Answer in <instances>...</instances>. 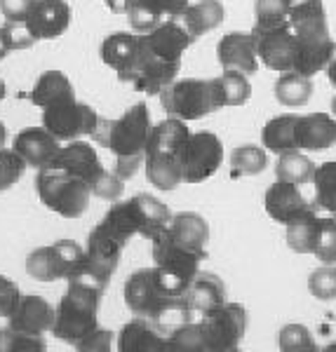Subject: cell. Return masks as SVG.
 <instances>
[{
    "instance_id": "obj_37",
    "label": "cell",
    "mask_w": 336,
    "mask_h": 352,
    "mask_svg": "<svg viewBox=\"0 0 336 352\" xmlns=\"http://www.w3.org/2000/svg\"><path fill=\"white\" fill-rule=\"evenodd\" d=\"M125 14H127L129 26H132L136 33L153 31V28L158 24H162V19H165V12L158 0H129L127 8H125Z\"/></svg>"
},
{
    "instance_id": "obj_48",
    "label": "cell",
    "mask_w": 336,
    "mask_h": 352,
    "mask_svg": "<svg viewBox=\"0 0 336 352\" xmlns=\"http://www.w3.org/2000/svg\"><path fill=\"white\" fill-rule=\"evenodd\" d=\"M111 345H113V331L96 327L94 331H90L87 336H85L81 343L73 345V348L81 352H106V350H111Z\"/></svg>"
},
{
    "instance_id": "obj_19",
    "label": "cell",
    "mask_w": 336,
    "mask_h": 352,
    "mask_svg": "<svg viewBox=\"0 0 336 352\" xmlns=\"http://www.w3.org/2000/svg\"><path fill=\"white\" fill-rule=\"evenodd\" d=\"M216 59L224 71H240L252 76L259 68V52H256L254 33L233 31L226 33L216 45Z\"/></svg>"
},
{
    "instance_id": "obj_24",
    "label": "cell",
    "mask_w": 336,
    "mask_h": 352,
    "mask_svg": "<svg viewBox=\"0 0 336 352\" xmlns=\"http://www.w3.org/2000/svg\"><path fill=\"white\" fill-rule=\"evenodd\" d=\"M120 352H162L169 350L167 336L148 317H134L118 333Z\"/></svg>"
},
{
    "instance_id": "obj_33",
    "label": "cell",
    "mask_w": 336,
    "mask_h": 352,
    "mask_svg": "<svg viewBox=\"0 0 336 352\" xmlns=\"http://www.w3.org/2000/svg\"><path fill=\"white\" fill-rule=\"evenodd\" d=\"M273 92H275V99L280 101L282 106H287V109H299V106H306L311 101L313 80L299 71H287V73H280Z\"/></svg>"
},
{
    "instance_id": "obj_42",
    "label": "cell",
    "mask_w": 336,
    "mask_h": 352,
    "mask_svg": "<svg viewBox=\"0 0 336 352\" xmlns=\"http://www.w3.org/2000/svg\"><path fill=\"white\" fill-rule=\"evenodd\" d=\"M26 160L14 148H0V192L10 190L26 172Z\"/></svg>"
},
{
    "instance_id": "obj_47",
    "label": "cell",
    "mask_w": 336,
    "mask_h": 352,
    "mask_svg": "<svg viewBox=\"0 0 336 352\" xmlns=\"http://www.w3.org/2000/svg\"><path fill=\"white\" fill-rule=\"evenodd\" d=\"M308 289L317 300H334L336 298V268L324 263L322 268L313 270L308 277Z\"/></svg>"
},
{
    "instance_id": "obj_4",
    "label": "cell",
    "mask_w": 336,
    "mask_h": 352,
    "mask_svg": "<svg viewBox=\"0 0 336 352\" xmlns=\"http://www.w3.org/2000/svg\"><path fill=\"white\" fill-rule=\"evenodd\" d=\"M289 26L296 36V47H299L294 71L308 78L324 71L336 50V43L329 36L322 0H292Z\"/></svg>"
},
{
    "instance_id": "obj_14",
    "label": "cell",
    "mask_w": 336,
    "mask_h": 352,
    "mask_svg": "<svg viewBox=\"0 0 336 352\" xmlns=\"http://www.w3.org/2000/svg\"><path fill=\"white\" fill-rule=\"evenodd\" d=\"M256 38V52L264 66L271 71L287 73L296 66V36L292 26H275V28H254Z\"/></svg>"
},
{
    "instance_id": "obj_43",
    "label": "cell",
    "mask_w": 336,
    "mask_h": 352,
    "mask_svg": "<svg viewBox=\"0 0 336 352\" xmlns=\"http://www.w3.org/2000/svg\"><path fill=\"white\" fill-rule=\"evenodd\" d=\"M36 43V38L26 31L24 24H5L0 26V61L10 52H19Z\"/></svg>"
},
{
    "instance_id": "obj_54",
    "label": "cell",
    "mask_w": 336,
    "mask_h": 352,
    "mask_svg": "<svg viewBox=\"0 0 336 352\" xmlns=\"http://www.w3.org/2000/svg\"><path fill=\"white\" fill-rule=\"evenodd\" d=\"M5 139H8V129H5V124L0 122V148L5 146Z\"/></svg>"
},
{
    "instance_id": "obj_16",
    "label": "cell",
    "mask_w": 336,
    "mask_h": 352,
    "mask_svg": "<svg viewBox=\"0 0 336 352\" xmlns=\"http://www.w3.org/2000/svg\"><path fill=\"white\" fill-rule=\"evenodd\" d=\"M71 24V5L66 0H33L24 26L36 41H52Z\"/></svg>"
},
{
    "instance_id": "obj_5",
    "label": "cell",
    "mask_w": 336,
    "mask_h": 352,
    "mask_svg": "<svg viewBox=\"0 0 336 352\" xmlns=\"http://www.w3.org/2000/svg\"><path fill=\"white\" fill-rule=\"evenodd\" d=\"M172 217L174 214L169 212L167 204H162L158 197L141 192V195H134L125 202H116L101 221L113 232H118L125 242H129L134 235H144L148 240L156 237L158 232L167 228Z\"/></svg>"
},
{
    "instance_id": "obj_39",
    "label": "cell",
    "mask_w": 336,
    "mask_h": 352,
    "mask_svg": "<svg viewBox=\"0 0 336 352\" xmlns=\"http://www.w3.org/2000/svg\"><path fill=\"white\" fill-rule=\"evenodd\" d=\"M315 186V204L329 214H336V162H322L313 174Z\"/></svg>"
},
{
    "instance_id": "obj_35",
    "label": "cell",
    "mask_w": 336,
    "mask_h": 352,
    "mask_svg": "<svg viewBox=\"0 0 336 352\" xmlns=\"http://www.w3.org/2000/svg\"><path fill=\"white\" fill-rule=\"evenodd\" d=\"M214 89L219 96V106H242L252 96V85L247 80V73L240 71H224L219 78H214Z\"/></svg>"
},
{
    "instance_id": "obj_30",
    "label": "cell",
    "mask_w": 336,
    "mask_h": 352,
    "mask_svg": "<svg viewBox=\"0 0 336 352\" xmlns=\"http://www.w3.org/2000/svg\"><path fill=\"white\" fill-rule=\"evenodd\" d=\"M179 19H181V24L186 26V31L193 36V41H196L202 33L214 31V28L226 19V8L219 0H200V3H196V5H189Z\"/></svg>"
},
{
    "instance_id": "obj_21",
    "label": "cell",
    "mask_w": 336,
    "mask_h": 352,
    "mask_svg": "<svg viewBox=\"0 0 336 352\" xmlns=\"http://www.w3.org/2000/svg\"><path fill=\"white\" fill-rule=\"evenodd\" d=\"M141 41H144L146 50L151 54L160 56L167 61H181L186 50L191 47L193 36L186 31V26L176 19H167L162 24H158L153 31L141 33Z\"/></svg>"
},
{
    "instance_id": "obj_23",
    "label": "cell",
    "mask_w": 336,
    "mask_h": 352,
    "mask_svg": "<svg viewBox=\"0 0 336 352\" xmlns=\"http://www.w3.org/2000/svg\"><path fill=\"white\" fill-rule=\"evenodd\" d=\"M12 148L24 157L28 167L43 169L59 153L61 141L54 134H50L45 127H26L14 136Z\"/></svg>"
},
{
    "instance_id": "obj_45",
    "label": "cell",
    "mask_w": 336,
    "mask_h": 352,
    "mask_svg": "<svg viewBox=\"0 0 336 352\" xmlns=\"http://www.w3.org/2000/svg\"><path fill=\"white\" fill-rule=\"evenodd\" d=\"M277 345L280 350L296 352V350H317V343L313 340L311 331L304 324H284L277 331Z\"/></svg>"
},
{
    "instance_id": "obj_7",
    "label": "cell",
    "mask_w": 336,
    "mask_h": 352,
    "mask_svg": "<svg viewBox=\"0 0 336 352\" xmlns=\"http://www.w3.org/2000/svg\"><path fill=\"white\" fill-rule=\"evenodd\" d=\"M36 190L45 207L64 219L83 217L90 207V197H92V188L81 176L61 167H52V164L38 169Z\"/></svg>"
},
{
    "instance_id": "obj_31",
    "label": "cell",
    "mask_w": 336,
    "mask_h": 352,
    "mask_svg": "<svg viewBox=\"0 0 336 352\" xmlns=\"http://www.w3.org/2000/svg\"><path fill=\"white\" fill-rule=\"evenodd\" d=\"M68 99H76V92H73V82L61 71H45L31 89V101L38 109H48Z\"/></svg>"
},
{
    "instance_id": "obj_32",
    "label": "cell",
    "mask_w": 336,
    "mask_h": 352,
    "mask_svg": "<svg viewBox=\"0 0 336 352\" xmlns=\"http://www.w3.org/2000/svg\"><path fill=\"white\" fill-rule=\"evenodd\" d=\"M189 127L186 120L179 118H167L160 120L158 124H153L151 136H148V146H146V155L148 153H179L184 141L189 139Z\"/></svg>"
},
{
    "instance_id": "obj_51",
    "label": "cell",
    "mask_w": 336,
    "mask_h": 352,
    "mask_svg": "<svg viewBox=\"0 0 336 352\" xmlns=\"http://www.w3.org/2000/svg\"><path fill=\"white\" fill-rule=\"evenodd\" d=\"M158 3H160L167 19H179L184 14V10L189 8V0H158Z\"/></svg>"
},
{
    "instance_id": "obj_15",
    "label": "cell",
    "mask_w": 336,
    "mask_h": 352,
    "mask_svg": "<svg viewBox=\"0 0 336 352\" xmlns=\"http://www.w3.org/2000/svg\"><path fill=\"white\" fill-rule=\"evenodd\" d=\"M144 54V45H141V33H111L104 43H101V61L111 66L118 73V80L129 85L136 66Z\"/></svg>"
},
{
    "instance_id": "obj_36",
    "label": "cell",
    "mask_w": 336,
    "mask_h": 352,
    "mask_svg": "<svg viewBox=\"0 0 336 352\" xmlns=\"http://www.w3.org/2000/svg\"><path fill=\"white\" fill-rule=\"evenodd\" d=\"M313 174H315V164H313L311 157H306L301 151H287L277 155L275 162V176L277 179H287L296 186H304L313 181Z\"/></svg>"
},
{
    "instance_id": "obj_13",
    "label": "cell",
    "mask_w": 336,
    "mask_h": 352,
    "mask_svg": "<svg viewBox=\"0 0 336 352\" xmlns=\"http://www.w3.org/2000/svg\"><path fill=\"white\" fill-rule=\"evenodd\" d=\"M127 247V242L123 240L118 232H113L104 221L94 226L92 232L87 237V247H85V261L81 268L92 272L94 277H99L101 282H106L113 277V272L120 265L123 249Z\"/></svg>"
},
{
    "instance_id": "obj_38",
    "label": "cell",
    "mask_w": 336,
    "mask_h": 352,
    "mask_svg": "<svg viewBox=\"0 0 336 352\" xmlns=\"http://www.w3.org/2000/svg\"><path fill=\"white\" fill-rule=\"evenodd\" d=\"M269 164V155L261 146H254V144H244V146H238L231 155V174L233 179L238 176H254V174H261Z\"/></svg>"
},
{
    "instance_id": "obj_49",
    "label": "cell",
    "mask_w": 336,
    "mask_h": 352,
    "mask_svg": "<svg viewBox=\"0 0 336 352\" xmlns=\"http://www.w3.org/2000/svg\"><path fill=\"white\" fill-rule=\"evenodd\" d=\"M21 298V292L17 287V282L8 280L5 275H0V317H10L17 308Z\"/></svg>"
},
{
    "instance_id": "obj_25",
    "label": "cell",
    "mask_w": 336,
    "mask_h": 352,
    "mask_svg": "<svg viewBox=\"0 0 336 352\" xmlns=\"http://www.w3.org/2000/svg\"><path fill=\"white\" fill-rule=\"evenodd\" d=\"M299 151H327L336 144V118L329 113L299 116L296 122Z\"/></svg>"
},
{
    "instance_id": "obj_6",
    "label": "cell",
    "mask_w": 336,
    "mask_h": 352,
    "mask_svg": "<svg viewBox=\"0 0 336 352\" xmlns=\"http://www.w3.org/2000/svg\"><path fill=\"white\" fill-rule=\"evenodd\" d=\"M50 164L81 176L85 184L92 188V195L101 197V200L113 202L123 195V179L116 172H108L101 164L99 155H96L94 146L85 144V141H68V146H61Z\"/></svg>"
},
{
    "instance_id": "obj_22",
    "label": "cell",
    "mask_w": 336,
    "mask_h": 352,
    "mask_svg": "<svg viewBox=\"0 0 336 352\" xmlns=\"http://www.w3.org/2000/svg\"><path fill=\"white\" fill-rule=\"evenodd\" d=\"M8 320L10 329H14V331L43 336L45 331H52L54 308L38 294H24Z\"/></svg>"
},
{
    "instance_id": "obj_40",
    "label": "cell",
    "mask_w": 336,
    "mask_h": 352,
    "mask_svg": "<svg viewBox=\"0 0 336 352\" xmlns=\"http://www.w3.org/2000/svg\"><path fill=\"white\" fill-rule=\"evenodd\" d=\"M289 10H292V0H256L254 28H275L289 24Z\"/></svg>"
},
{
    "instance_id": "obj_1",
    "label": "cell",
    "mask_w": 336,
    "mask_h": 352,
    "mask_svg": "<svg viewBox=\"0 0 336 352\" xmlns=\"http://www.w3.org/2000/svg\"><path fill=\"white\" fill-rule=\"evenodd\" d=\"M191 282L172 272L156 268L136 270L125 282V305L136 317H148L160 331L169 333L176 327L193 322V308L186 300Z\"/></svg>"
},
{
    "instance_id": "obj_9",
    "label": "cell",
    "mask_w": 336,
    "mask_h": 352,
    "mask_svg": "<svg viewBox=\"0 0 336 352\" xmlns=\"http://www.w3.org/2000/svg\"><path fill=\"white\" fill-rule=\"evenodd\" d=\"M200 331L204 352H231L242 343L247 331V310L240 303H221L202 312Z\"/></svg>"
},
{
    "instance_id": "obj_8",
    "label": "cell",
    "mask_w": 336,
    "mask_h": 352,
    "mask_svg": "<svg viewBox=\"0 0 336 352\" xmlns=\"http://www.w3.org/2000/svg\"><path fill=\"white\" fill-rule=\"evenodd\" d=\"M158 96H160L165 113L186 122L200 120V118L221 109L212 80H198V78L174 80Z\"/></svg>"
},
{
    "instance_id": "obj_46",
    "label": "cell",
    "mask_w": 336,
    "mask_h": 352,
    "mask_svg": "<svg viewBox=\"0 0 336 352\" xmlns=\"http://www.w3.org/2000/svg\"><path fill=\"white\" fill-rule=\"evenodd\" d=\"M43 336L33 333H21L14 329H0V352H21V350H45Z\"/></svg>"
},
{
    "instance_id": "obj_44",
    "label": "cell",
    "mask_w": 336,
    "mask_h": 352,
    "mask_svg": "<svg viewBox=\"0 0 336 352\" xmlns=\"http://www.w3.org/2000/svg\"><path fill=\"white\" fill-rule=\"evenodd\" d=\"M313 256H317L320 263L327 265L336 263V219L332 217L320 219V232H317V244Z\"/></svg>"
},
{
    "instance_id": "obj_10",
    "label": "cell",
    "mask_w": 336,
    "mask_h": 352,
    "mask_svg": "<svg viewBox=\"0 0 336 352\" xmlns=\"http://www.w3.org/2000/svg\"><path fill=\"white\" fill-rule=\"evenodd\" d=\"M85 261V249L71 240H59L48 247H38L28 254L26 272L38 282L68 280Z\"/></svg>"
},
{
    "instance_id": "obj_56",
    "label": "cell",
    "mask_w": 336,
    "mask_h": 352,
    "mask_svg": "<svg viewBox=\"0 0 336 352\" xmlns=\"http://www.w3.org/2000/svg\"><path fill=\"white\" fill-rule=\"evenodd\" d=\"M332 116L336 118V94H334V99H332Z\"/></svg>"
},
{
    "instance_id": "obj_2",
    "label": "cell",
    "mask_w": 336,
    "mask_h": 352,
    "mask_svg": "<svg viewBox=\"0 0 336 352\" xmlns=\"http://www.w3.org/2000/svg\"><path fill=\"white\" fill-rule=\"evenodd\" d=\"M106 292V282L94 277L92 272L78 268L68 277L66 294L61 296L54 310L52 333L64 343H81L90 331L99 327L96 312H99L101 296Z\"/></svg>"
},
{
    "instance_id": "obj_11",
    "label": "cell",
    "mask_w": 336,
    "mask_h": 352,
    "mask_svg": "<svg viewBox=\"0 0 336 352\" xmlns=\"http://www.w3.org/2000/svg\"><path fill=\"white\" fill-rule=\"evenodd\" d=\"M181 169H184L186 184H202L204 179L219 172L224 162V146L221 139L212 132L189 134L179 151Z\"/></svg>"
},
{
    "instance_id": "obj_52",
    "label": "cell",
    "mask_w": 336,
    "mask_h": 352,
    "mask_svg": "<svg viewBox=\"0 0 336 352\" xmlns=\"http://www.w3.org/2000/svg\"><path fill=\"white\" fill-rule=\"evenodd\" d=\"M327 78H329V82H332V87L336 89V50H334V54H332V59H329V64H327Z\"/></svg>"
},
{
    "instance_id": "obj_20",
    "label": "cell",
    "mask_w": 336,
    "mask_h": 352,
    "mask_svg": "<svg viewBox=\"0 0 336 352\" xmlns=\"http://www.w3.org/2000/svg\"><path fill=\"white\" fill-rule=\"evenodd\" d=\"M141 45H144V41H141ZM179 71H181V61L160 59V56L148 52L144 45V54H141V61L136 66L132 80H129V87H134L136 92L160 94L167 85H172L176 80Z\"/></svg>"
},
{
    "instance_id": "obj_3",
    "label": "cell",
    "mask_w": 336,
    "mask_h": 352,
    "mask_svg": "<svg viewBox=\"0 0 336 352\" xmlns=\"http://www.w3.org/2000/svg\"><path fill=\"white\" fill-rule=\"evenodd\" d=\"M151 113L144 101L127 109L118 120H99V127L92 134L99 146L113 153L116 174L129 179L136 174L139 164L146 160V146L151 136Z\"/></svg>"
},
{
    "instance_id": "obj_12",
    "label": "cell",
    "mask_w": 336,
    "mask_h": 352,
    "mask_svg": "<svg viewBox=\"0 0 336 352\" xmlns=\"http://www.w3.org/2000/svg\"><path fill=\"white\" fill-rule=\"evenodd\" d=\"M101 118L94 109L78 99H68L43 109V127L59 141H73L81 136L94 134Z\"/></svg>"
},
{
    "instance_id": "obj_17",
    "label": "cell",
    "mask_w": 336,
    "mask_h": 352,
    "mask_svg": "<svg viewBox=\"0 0 336 352\" xmlns=\"http://www.w3.org/2000/svg\"><path fill=\"white\" fill-rule=\"evenodd\" d=\"M151 254L156 265H160L162 270L172 272V275L181 277V280L191 282L200 270L202 256L191 249H186L184 244L167 235V230H160L156 237H151Z\"/></svg>"
},
{
    "instance_id": "obj_50",
    "label": "cell",
    "mask_w": 336,
    "mask_h": 352,
    "mask_svg": "<svg viewBox=\"0 0 336 352\" xmlns=\"http://www.w3.org/2000/svg\"><path fill=\"white\" fill-rule=\"evenodd\" d=\"M31 3L33 0H0V12L8 24H24Z\"/></svg>"
},
{
    "instance_id": "obj_26",
    "label": "cell",
    "mask_w": 336,
    "mask_h": 352,
    "mask_svg": "<svg viewBox=\"0 0 336 352\" xmlns=\"http://www.w3.org/2000/svg\"><path fill=\"white\" fill-rule=\"evenodd\" d=\"M167 235L176 240L179 244H184L186 249L200 254L202 258H207V240H209V226L200 214L196 212H179L174 214L169 221Z\"/></svg>"
},
{
    "instance_id": "obj_29",
    "label": "cell",
    "mask_w": 336,
    "mask_h": 352,
    "mask_svg": "<svg viewBox=\"0 0 336 352\" xmlns=\"http://www.w3.org/2000/svg\"><path fill=\"white\" fill-rule=\"evenodd\" d=\"M296 122H299L296 113H282V116L271 118V120L264 124V132H261V141H264L266 151L275 153V155L287 153V151H299Z\"/></svg>"
},
{
    "instance_id": "obj_53",
    "label": "cell",
    "mask_w": 336,
    "mask_h": 352,
    "mask_svg": "<svg viewBox=\"0 0 336 352\" xmlns=\"http://www.w3.org/2000/svg\"><path fill=\"white\" fill-rule=\"evenodd\" d=\"M129 0H104L106 8H111L113 12H125V8H127Z\"/></svg>"
},
{
    "instance_id": "obj_28",
    "label": "cell",
    "mask_w": 336,
    "mask_h": 352,
    "mask_svg": "<svg viewBox=\"0 0 336 352\" xmlns=\"http://www.w3.org/2000/svg\"><path fill=\"white\" fill-rule=\"evenodd\" d=\"M146 179L158 190H174L184 184L179 153H148L146 155Z\"/></svg>"
},
{
    "instance_id": "obj_41",
    "label": "cell",
    "mask_w": 336,
    "mask_h": 352,
    "mask_svg": "<svg viewBox=\"0 0 336 352\" xmlns=\"http://www.w3.org/2000/svg\"><path fill=\"white\" fill-rule=\"evenodd\" d=\"M169 350L176 352H204V340L200 331V322H186V324L176 327L167 336Z\"/></svg>"
},
{
    "instance_id": "obj_18",
    "label": "cell",
    "mask_w": 336,
    "mask_h": 352,
    "mask_svg": "<svg viewBox=\"0 0 336 352\" xmlns=\"http://www.w3.org/2000/svg\"><path fill=\"white\" fill-rule=\"evenodd\" d=\"M264 207H266V214H269L273 221L287 226L289 221H294L296 217H301V214L317 209V204L306 200L301 188L296 184H292V181L277 179L275 184L266 190Z\"/></svg>"
},
{
    "instance_id": "obj_34",
    "label": "cell",
    "mask_w": 336,
    "mask_h": 352,
    "mask_svg": "<svg viewBox=\"0 0 336 352\" xmlns=\"http://www.w3.org/2000/svg\"><path fill=\"white\" fill-rule=\"evenodd\" d=\"M317 232H320V217L317 209L306 212L301 217L287 223V244L296 254H313L317 244Z\"/></svg>"
},
{
    "instance_id": "obj_55",
    "label": "cell",
    "mask_w": 336,
    "mask_h": 352,
    "mask_svg": "<svg viewBox=\"0 0 336 352\" xmlns=\"http://www.w3.org/2000/svg\"><path fill=\"white\" fill-rule=\"evenodd\" d=\"M5 94H8V89H5V80L0 78V101L5 99Z\"/></svg>"
},
{
    "instance_id": "obj_27",
    "label": "cell",
    "mask_w": 336,
    "mask_h": 352,
    "mask_svg": "<svg viewBox=\"0 0 336 352\" xmlns=\"http://www.w3.org/2000/svg\"><path fill=\"white\" fill-rule=\"evenodd\" d=\"M186 300H189L193 312H207L226 303V285L214 272L198 270V275L193 277L189 289H186Z\"/></svg>"
}]
</instances>
